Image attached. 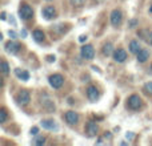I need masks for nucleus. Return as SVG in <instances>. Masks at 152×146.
<instances>
[{
  "mask_svg": "<svg viewBox=\"0 0 152 146\" xmlns=\"http://www.w3.org/2000/svg\"><path fill=\"white\" fill-rule=\"evenodd\" d=\"M148 41H150V44L152 45V32L150 33V36H148Z\"/></svg>",
  "mask_w": 152,
  "mask_h": 146,
  "instance_id": "27",
  "label": "nucleus"
},
{
  "mask_svg": "<svg viewBox=\"0 0 152 146\" xmlns=\"http://www.w3.org/2000/svg\"><path fill=\"white\" fill-rule=\"evenodd\" d=\"M1 72H3V74H4V76L10 74V66H8L7 61H4V60L1 61Z\"/></svg>",
  "mask_w": 152,
  "mask_h": 146,
  "instance_id": "19",
  "label": "nucleus"
},
{
  "mask_svg": "<svg viewBox=\"0 0 152 146\" xmlns=\"http://www.w3.org/2000/svg\"><path fill=\"white\" fill-rule=\"evenodd\" d=\"M5 121H7V110H5V108H1V110H0V122L4 124Z\"/></svg>",
  "mask_w": 152,
  "mask_h": 146,
  "instance_id": "20",
  "label": "nucleus"
},
{
  "mask_svg": "<svg viewBox=\"0 0 152 146\" xmlns=\"http://www.w3.org/2000/svg\"><path fill=\"white\" fill-rule=\"evenodd\" d=\"M15 74L18 76L20 80H23V81H27L29 78V73L27 72V71H21V69H16L15 71Z\"/></svg>",
  "mask_w": 152,
  "mask_h": 146,
  "instance_id": "16",
  "label": "nucleus"
},
{
  "mask_svg": "<svg viewBox=\"0 0 152 146\" xmlns=\"http://www.w3.org/2000/svg\"><path fill=\"white\" fill-rule=\"evenodd\" d=\"M87 97H88L89 101H96L99 98V90H97L95 86H89L87 89Z\"/></svg>",
  "mask_w": 152,
  "mask_h": 146,
  "instance_id": "10",
  "label": "nucleus"
},
{
  "mask_svg": "<svg viewBox=\"0 0 152 146\" xmlns=\"http://www.w3.org/2000/svg\"><path fill=\"white\" fill-rule=\"evenodd\" d=\"M34 37L36 41H43L44 40V33L42 31H39V29H36V31H34Z\"/></svg>",
  "mask_w": 152,
  "mask_h": 146,
  "instance_id": "18",
  "label": "nucleus"
},
{
  "mask_svg": "<svg viewBox=\"0 0 152 146\" xmlns=\"http://www.w3.org/2000/svg\"><path fill=\"white\" fill-rule=\"evenodd\" d=\"M129 51H131V53H139L140 51V44L139 41H135V40H132L131 43H129Z\"/></svg>",
  "mask_w": 152,
  "mask_h": 146,
  "instance_id": "17",
  "label": "nucleus"
},
{
  "mask_svg": "<svg viewBox=\"0 0 152 146\" xmlns=\"http://www.w3.org/2000/svg\"><path fill=\"white\" fill-rule=\"evenodd\" d=\"M74 7H83L86 4V0H69Z\"/></svg>",
  "mask_w": 152,
  "mask_h": 146,
  "instance_id": "21",
  "label": "nucleus"
},
{
  "mask_svg": "<svg viewBox=\"0 0 152 146\" xmlns=\"http://www.w3.org/2000/svg\"><path fill=\"white\" fill-rule=\"evenodd\" d=\"M126 137H127V139H129V141H131V139H134V138H135V134H134V133H131V132H128V133L126 134Z\"/></svg>",
  "mask_w": 152,
  "mask_h": 146,
  "instance_id": "24",
  "label": "nucleus"
},
{
  "mask_svg": "<svg viewBox=\"0 0 152 146\" xmlns=\"http://www.w3.org/2000/svg\"><path fill=\"white\" fill-rule=\"evenodd\" d=\"M66 121L69 125H76L79 121V114L75 112H67L66 113Z\"/></svg>",
  "mask_w": 152,
  "mask_h": 146,
  "instance_id": "11",
  "label": "nucleus"
},
{
  "mask_svg": "<svg viewBox=\"0 0 152 146\" xmlns=\"http://www.w3.org/2000/svg\"><path fill=\"white\" fill-rule=\"evenodd\" d=\"M110 20H111V24L112 27H119L121 24V20H123V13H121L120 9H113L111 12V16H110Z\"/></svg>",
  "mask_w": 152,
  "mask_h": 146,
  "instance_id": "2",
  "label": "nucleus"
},
{
  "mask_svg": "<svg viewBox=\"0 0 152 146\" xmlns=\"http://www.w3.org/2000/svg\"><path fill=\"white\" fill-rule=\"evenodd\" d=\"M96 1H103V0H96Z\"/></svg>",
  "mask_w": 152,
  "mask_h": 146,
  "instance_id": "32",
  "label": "nucleus"
},
{
  "mask_svg": "<svg viewBox=\"0 0 152 146\" xmlns=\"http://www.w3.org/2000/svg\"><path fill=\"white\" fill-rule=\"evenodd\" d=\"M1 19H3V20H5V12L1 13Z\"/></svg>",
  "mask_w": 152,
  "mask_h": 146,
  "instance_id": "29",
  "label": "nucleus"
},
{
  "mask_svg": "<svg viewBox=\"0 0 152 146\" xmlns=\"http://www.w3.org/2000/svg\"><path fill=\"white\" fill-rule=\"evenodd\" d=\"M44 142H45V138L43 136H37L36 137V139H35V145H44Z\"/></svg>",
  "mask_w": 152,
  "mask_h": 146,
  "instance_id": "23",
  "label": "nucleus"
},
{
  "mask_svg": "<svg viewBox=\"0 0 152 146\" xmlns=\"http://www.w3.org/2000/svg\"><path fill=\"white\" fill-rule=\"evenodd\" d=\"M42 125L44 129L47 130H58V126H56V122L53 120H43Z\"/></svg>",
  "mask_w": 152,
  "mask_h": 146,
  "instance_id": "13",
  "label": "nucleus"
},
{
  "mask_svg": "<svg viewBox=\"0 0 152 146\" xmlns=\"http://www.w3.org/2000/svg\"><path fill=\"white\" fill-rule=\"evenodd\" d=\"M10 36H11V37H13V39H15V37H16V33H15V32H10Z\"/></svg>",
  "mask_w": 152,
  "mask_h": 146,
  "instance_id": "28",
  "label": "nucleus"
},
{
  "mask_svg": "<svg viewBox=\"0 0 152 146\" xmlns=\"http://www.w3.org/2000/svg\"><path fill=\"white\" fill-rule=\"evenodd\" d=\"M45 1H52V0H45Z\"/></svg>",
  "mask_w": 152,
  "mask_h": 146,
  "instance_id": "31",
  "label": "nucleus"
},
{
  "mask_svg": "<svg viewBox=\"0 0 152 146\" xmlns=\"http://www.w3.org/2000/svg\"><path fill=\"white\" fill-rule=\"evenodd\" d=\"M86 40H87V36H84V35H81V36L79 37V41H80V43H84Z\"/></svg>",
  "mask_w": 152,
  "mask_h": 146,
  "instance_id": "25",
  "label": "nucleus"
},
{
  "mask_svg": "<svg viewBox=\"0 0 152 146\" xmlns=\"http://www.w3.org/2000/svg\"><path fill=\"white\" fill-rule=\"evenodd\" d=\"M150 11H151V12H152V5H151V8H150Z\"/></svg>",
  "mask_w": 152,
  "mask_h": 146,
  "instance_id": "30",
  "label": "nucleus"
},
{
  "mask_svg": "<svg viewBox=\"0 0 152 146\" xmlns=\"http://www.w3.org/2000/svg\"><path fill=\"white\" fill-rule=\"evenodd\" d=\"M127 105L131 110H139L142 108V98L137 94H132L128 100H127Z\"/></svg>",
  "mask_w": 152,
  "mask_h": 146,
  "instance_id": "1",
  "label": "nucleus"
},
{
  "mask_svg": "<svg viewBox=\"0 0 152 146\" xmlns=\"http://www.w3.org/2000/svg\"><path fill=\"white\" fill-rule=\"evenodd\" d=\"M37 132H39V129L37 128H32L31 129V134H37Z\"/></svg>",
  "mask_w": 152,
  "mask_h": 146,
  "instance_id": "26",
  "label": "nucleus"
},
{
  "mask_svg": "<svg viewBox=\"0 0 152 146\" xmlns=\"http://www.w3.org/2000/svg\"><path fill=\"white\" fill-rule=\"evenodd\" d=\"M97 125L96 122H94V121H91V122H88V125H87V134H88L89 137H95L97 134Z\"/></svg>",
  "mask_w": 152,
  "mask_h": 146,
  "instance_id": "12",
  "label": "nucleus"
},
{
  "mask_svg": "<svg viewBox=\"0 0 152 146\" xmlns=\"http://www.w3.org/2000/svg\"><path fill=\"white\" fill-rule=\"evenodd\" d=\"M148 57H150V52H148L147 49H140L139 53H137V61H139V63L147 61Z\"/></svg>",
  "mask_w": 152,
  "mask_h": 146,
  "instance_id": "15",
  "label": "nucleus"
},
{
  "mask_svg": "<svg viewBox=\"0 0 152 146\" xmlns=\"http://www.w3.org/2000/svg\"><path fill=\"white\" fill-rule=\"evenodd\" d=\"M42 15H43V17L47 19V20H51V19H53L56 16L55 7H51V5H48V7H44L42 9Z\"/></svg>",
  "mask_w": 152,
  "mask_h": 146,
  "instance_id": "6",
  "label": "nucleus"
},
{
  "mask_svg": "<svg viewBox=\"0 0 152 146\" xmlns=\"http://www.w3.org/2000/svg\"><path fill=\"white\" fill-rule=\"evenodd\" d=\"M31 100V96H29V92L28 90H21L18 96V102L20 105H27Z\"/></svg>",
  "mask_w": 152,
  "mask_h": 146,
  "instance_id": "7",
  "label": "nucleus"
},
{
  "mask_svg": "<svg viewBox=\"0 0 152 146\" xmlns=\"http://www.w3.org/2000/svg\"><path fill=\"white\" fill-rule=\"evenodd\" d=\"M113 59H115V61H118V63H124L127 59V53L124 49H116L115 52H113Z\"/></svg>",
  "mask_w": 152,
  "mask_h": 146,
  "instance_id": "9",
  "label": "nucleus"
},
{
  "mask_svg": "<svg viewBox=\"0 0 152 146\" xmlns=\"http://www.w3.org/2000/svg\"><path fill=\"white\" fill-rule=\"evenodd\" d=\"M19 15H20V17L23 20H29L32 17V15H34V9L28 4H23L20 7V9H19Z\"/></svg>",
  "mask_w": 152,
  "mask_h": 146,
  "instance_id": "3",
  "label": "nucleus"
},
{
  "mask_svg": "<svg viewBox=\"0 0 152 146\" xmlns=\"http://www.w3.org/2000/svg\"><path fill=\"white\" fill-rule=\"evenodd\" d=\"M115 52V51H113V45H112V43H105L104 45H103V49H102V53L104 56H111L112 55V53Z\"/></svg>",
  "mask_w": 152,
  "mask_h": 146,
  "instance_id": "14",
  "label": "nucleus"
},
{
  "mask_svg": "<svg viewBox=\"0 0 152 146\" xmlns=\"http://www.w3.org/2000/svg\"><path fill=\"white\" fill-rule=\"evenodd\" d=\"M19 49H20V45H19L16 41H8L7 44H5V51H7L8 53L15 55V53L19 52Z\"/></svg>",
  "mask_w": 152,
  "mask_h": 146,
  "instance_id": "8",
  "label": "nucleus"
},
{
  "mask_svg": "<svg viewBox=\"0 0 152 146\" xmlns=\"http://www.w3.org/2000/svg\"><path fill=\"white\" fill-rule=\"evenodd\" d=\"M143 89H144V92H145L147 94H152V81H151V82H147V84H145Z\"/></svg>",
  "mask_w": 152,
  "mask_h": 146,
  "instance_id": "22",
  "label": "nucleus"
},
{
  "mask_svg": "<svg viewBox=\"0 0 152 146\" xmlns=\"http://www.w3.org/2000/svg\"><path fill=\"white\" fill-rule=\"evenodd\" d=\"M80 53H81V57L83 59H86V60H91V59H94V56H95V49H94L92 45L87 44L81 48Z\"/></svg>",
  "mask_w": 152,
  "mask_h": 146,
  "instance_id": "5",
  "label": "nucleus"
},
{
  "mask_svg": "<svg viewBox=\"0 0 152 146\" xmlns=\"http://www.w3.org/2000/svg\"><path fill=\"white\" fill-rule=\"evenodd\" d=\"M50 84H51V86L52 88H55V89H59V88H61L63 86V84H64V77L61 74H52V76H50Z\"/></svg>",
  "mask_w": 152,
  "mask_h": 146,
  "instance_id": "4",
  "label": "nucleus"
}]
</instances>
